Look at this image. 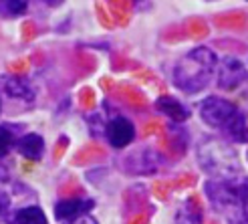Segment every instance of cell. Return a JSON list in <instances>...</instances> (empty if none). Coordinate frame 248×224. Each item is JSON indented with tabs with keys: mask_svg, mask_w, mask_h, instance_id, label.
<instances>
[{
	"mask_svg": "<svg viewBox=\"0 0 248 224\" xmlns=\"http://www.w3.org/2000/svg\"><path fill=\"white\" fill-rule=\"evenodd\" d=\"M206 194L212 206L230 224H248V178L242 174L228 178H212L206 184Z\"/></svg>",
	"mask_w": 248,
	"mask_h": 224,
	"instance_id": "cell-1",
	"label": "cell"
},
{
	"mask_svg": "<svg viewBox=\"0 0 248 224\" xmlns=\"http://www.w3.org/2000/svg\"><path fill=\"white\" fill-rule=\"evenodd\" d=\"M216 67V55L208 47H198L178 61L173 69V85L184 93H198L210 83Z\"/></svg>",
	"mask_w": 248,
	"mask_h": 224,
	"instance_id": "cell-2",
	"label": "cell"
},
{
	"mask_svg": "<svg viewBox=\"0 0 248 224\" xmlns=\"http://www.w3.org/2000/svg\"><path fill=\"white\" fill-rule=\"evenodd\" d=\"M198 158H200L202 168L208 174H212V178H228L240 174L238 158L234 149L218 140L204 142L198 147Z\"/></svg>",
	"mask_w": 248,
	"mask_h": 224,
	"instance_id": "cell-3",
	"label": "cell"
},
{
	"mask_svg": "<svg viewBox=\"0 0 248 224\" xmlns=\"http://www.w3.org/2000/svg\"><path fill=\"white\" fill-rule=\"evenodd\" d=\"M236 113H238V109L222 97H208L200 105V117L204 119V123H208L210 128H218V129H224L236 117Z\"/></svg>",
	"mask_w": 248,
	"mask_h": 224,
	"instance_id": "cell-4",
	"label": "cell"
},
{
	"mask_svg": "<svg viewBox=\"0 0 248 224\" xmlns=\"http://www.w3.org/2000/svg\"><path fill=\"white\" fill-rule=\"evenodd\" d=\"M246 81V69L238 59L226 57L218 67V87L220 89H236L238 85Z\"/></svg>",
	"mask_w": 248,
	"mask_h": 224,
	"instance_id": "cell-5",
	"label": "cell"
},
{
	"mask_svg": "<svg viewBox=\"0 0 248 224\" xmlns=\"http://www.w3.org/2000/svg\"><path fill=\"white\" fill-rule=\"evenodd\" d=\"M107 140L111 144V147H115V149H121V147H125L133 142L135 138V128H133V123L125 117H115V119H111L107 123Z\"/></svg>",
	"mask_w": 248,
	"mask_h": 224,
	"instance_id": "cell-6",
	"label": "cell"
},
{
	"mask_svg": "<svg viewBox=\"0 0 248 224\" xmlns=\"http://www.w3.org/2000/svg\"><path fill=\"white\" fill-rule=\"evenodd\" d=\"M93 208V200H83V198H73V200L59 202L55 208V216L59 220H73L77 216L89 214V210Z\"/></svg>",
	"mask_w": 248,
	"mask_h": 224,
	"instance_id": "cell-7",
	"label": "cell"
},
{
	"mask_svg": "<svg viewBox=\"0 0 248 224\" xmlns=\"http://www.w3.org/2000/svg\"><path fill=\"white\" fill-rule=\"evenodd\" d=\"M15 147H16V152L24 158H29V160H41L43 152H45V142L41 135H36V133H27V135H22L20 140L15 142Z\"/></svg>",
	"mask_w": 248,
	"mask_h": 224,
	"instance_id": "cell-8",
	"label": "cell"
},
{
	"mask_svg": "<svg viewBox=\"0 0 248 224\" xmlns=\"http://www.w3.org/2000/svg\"><path fill=\"white\" fill-rule=\"evenodd\" d=\"M155 107L157 111H162L164 115H168L170 119L173 121H186L190 117V111L188 107H186L182 101H178L176 97H170V95H164V97H159L157 101H155Z\"/></svg>",
	"mask_w": 248,
	"mask_h": 224,
	"instance_id": "cell-9",
	"label": "cell"
},
{
	"mask_svg": "<svg viewBox=\"0 0 248 224\" xmlns=\"http://www.w3.org/2000/svg\"><path fill=\"white\" fill-rule=\"evenodd\" d=\"M4 91L12 99H20V101H27V103H32L34 101V89H32V85L27 79H22V77H10L4 83Z\"/></svg>",
	"mask_w": 248,
	"mask_h": 224,
	"instance_id": "cell-10",
	"label": "cell"
},
{
	"mask_svg": "<svg viewBox=\"0 0 248 224\" xmlns=\"http://www.w3.org/2000/svg\"><path fill=\"white\" fill-rule=\"evenodd\" d=\"M10 224H46V216L39 206H24L10 216Z\"/></svg>",
	"mask_w": 248,
	"mask_h": 224,
	"instance_id": "cell-11",
	"label": "cell"
},
{
	"mask_svg": "<svg viewBox=\"0 0 248 224\" xmlns=\"http://www.w3.org/2000/svg\"><path fill=\"white\" fill-rule=\"evenodd\" d=\"M178 224H202V210L196 200H186L176 214Z\"/></svg>",
	"mask_w": 248,
	"mask_h": 224,
	"instance_id": "cell-12",
	"label": "cell"
},
{
	"mask_svg": "<svg viewBox=\"0 0 248 224\" xmlns=\"http://www.w3.org/2000/svg\"><path fill=\"white\" fill-rule=\"evenodd\" d=\"M29 8L27 2H22V0H0V15L6 16V18H16L20 15H24V10Z\"/></svg>",
	"mask_w": 248,
	"mask_h": 224,
	"instance_id": "cell-13",
	"label": "cell"
},
{
	"mask_svg": "<svg viewBox=\"0 0 248 224\" xmlns=\"http://www.w3.org/2000/svg\"><path fill=\"white\" fill-rule=\"evenodd\" d=\"M15 145V131L8 126H0V158H4Z\"/></svg>",
	"mask_w": 248,
	"mask_h": 224,
	"instance_id": "cell-14",
	"label": "cell"
},
{
	"mask_svg": "<svg viewBox=\"0 0 248 224\" xmlns=\"http://www.w3.org/2000/svg\"><path fill=\"white\" fill-rule=\"evenodd\" d=\"M65 224H99L91 214H83V216H77V218H73V220H67Z\"/></svg>",
	"mask_w": 248,
	"mask_h": 224,
	"instance_id": "cell-15",
	"label": "cell"
},
{
	"mask_svg": "<svg viewBox=\"0 0 248 224\" xmlns=\"http://www.w3.org/2000/svg\"><path fill=\"white\" fill-rule=\"evenodd\" d=\"M6 204H8V200H6L4 196H0V214H2V210L6 208Z\"/></svg>",
	"mask_w": 248,
	"mask_h": 224,
	"instance_id": "cell-16",
	"label": "cell"
}]
</instances>
